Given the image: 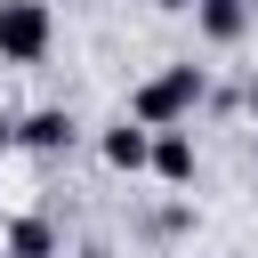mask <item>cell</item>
<instances>
[{
    "label": "cell",
    "mask_w": 258,
    "mask_h": 258,
    "mask_svg": "<svg viewBox=\"0 0 258 258\" xmlns=\"http://www.w3.org/2000/svg\"><path fill=\"white\" fill-rule=\"evenodd\" d=\"M202 97H210V73H202V64H169V73H153V81L129 97V121H145V129H177Z\"/></svg>",
    "instance_id": "cell-1"
},
{
    "label": "cell",
    "mask_w": 258,
    "mask_h": 258,
    "mask_svg": "<svg viewBox=\"0 0 258 258\" xmlns=\"http://www.w3.org/2000/svg\"><path fill=\"white\" fill-rule=\"evenodd\" d=\"M56 40L48 0H0V64H40Z\"/></svg>",
    "instance_id": "cell-2"
},
{
    "label": "cell",
    "mask_w": 258,
    "mask_h": 258,
    "mask_svg": "<svg viewBox=\"0 0 258 258\" xmlns=\"http://www.w3.org/2000/svg\"><path fill=\"white\" fill-rule=\"evenodd\" d=\"M194 32L218 40V48H234L250 32V0H194Z\"/></svg>",
    "instance_id": "cell-3"
},
{
    "label": "cell",
    "mask_w": 258,
    "mask_h": 258,
    "mask_svg": "<svg viewBox=\"0 0 258 258\" xmlns=\"http://www.w3.org/2000/svg\"><path fill=\"white\" fill-rule=\"evenodd\" d=\"M105 161H113V169H145V161H153V129H145V121H113V129H105Z\"/></svg>",
    "instance_id": "cell-4"
},
{
    "label": "cell",
    "mask_w": 258,
    "mask_h": 258,
    "mask_svg": "<svg viewBox=\"0 0 258 258\" xmlns=\"http://www.w3.org/2000/svg\"><path fill=\"white\" fill-rule=\"evenodd\" d=\"M16 145H32V153H64L73 145V113H32V121H16Z\"/></svg>",
    "instance_id": "cell-5"
},
{
    "label": "cell",
    "mask_w": 258,
    "mask_h": 258,
    "mask_svg": "<svg viewBox=\"0 0 258 258\" xmlns=\"http://www.w3.org/2000/svg\"><path fill=\"white\" fill-rule=\"evenodd\" d=\"M145 169H153V177H169V185H185V177H194V137H185V129H161Z\"/></svg>",
    "instance_id": "cell-6"
},
{
    "label": "cell",
    "mask_w": 258,
    "mask_h": 258,
    "mask_svg": "<svg viewBox=\"0 0 258 258\" xmlns=\"http://www.w3.org/2000/svg\"><path fill=\"white\" fill-rule=\"evenodd\" d=\"M8 258H56L48 218H8Z\"/></svg>",
    "instance_id": "cell-7"
},
{
    "label": "cell",
    "mask_w": 258,
    "mask_h": 258,
    "mask_svg": "<svg viewBox=\"0 0 258 258\" xmlns=\"http://www.w3.org/2000/svg\"><path fill=\"white\" fill-rule=\"evenodd\" d=\"M153 8H194V0H153Z\"/></svg>",
    "instance_id": "cell-8"
},
{
    "label": "cell",
    "mask_w": 258,
    "mask_h": 258,
    "mask_svg": "<svg viewBox=\"0 0 258 258\" xmlns=\"http://www.w3.org/2000/svg\"><path fill=\"white\" fill-rule=\"evenodd\" d=\"M81 258H105V250H81Z\"/></svg>",
    "instance_id": "cell-9"
}]
</instances>
